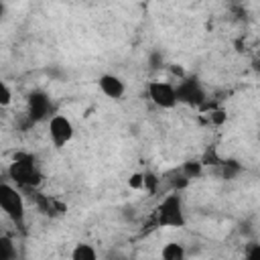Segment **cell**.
Segmentation results:
<instances>
[{
	"instance_id": "4",
	"label": "cell",
	"mask_w": 260,
	"mask_h": 260,
	"mask_svg": "<svg viewBox=\"0 0 260 260\" xmlns=\"http://www.w3.org/2000/svg\"><path fill=\"white\" fill-rule=\"evenodd\" d=\"M47 134L55 148H63L73 140L75 128H73V122L65 114H53L47 120Z\"/></svg>"
},
{
	"instance_id": "1",
	"label": "cell",
	"mask_w": 260,
	"mask_h": 260,
	"mask_svg": "<svg viewBox=\"0 0 260 260\" xmlns=\"http://www.w3.org/2000/svg\"><path fill=\"white\" fill-rule=\"evenodd\" d=\"M154 219L158 228H167V230H181L187 225L185 207H183V199L179 191H171L158 201Z\"/></svg>"
},
{
	"instance_id": "3",
	"label": "cell",
	"mask_w": 260,
	"mask_h": 260,
	"mask_svg": "<svg viewBox=\"0 0 260 260\" xmlns=\"http://www.w3.org/2000/svg\"><path fill=\"white\" fill-rule=\"evenodd\" d=\"M146 93H148V100L160 110H173L179 104L177 85H173L165 79H152L146 85Z\"/></svg>"
},
{
	"instance_id": "14",
	"label": "cell",
	"mask_w": 260,
	"mask_h": 260,
	"mask_svg": "<svg viewBox=\"0 0 260 260\" xmlns=\"http://www.w3.org/2000/svg\"><path fill=\"white\" fill-rule=\"evenodd\" d=\"M12 100H14L12 87H10L6 81H2V83H0V106H2V108H8V106L12 104Z\"/></svg>"
},
{
	"instance_id": "16",
	"label": "cell",
	"mask_w": 260,
	"mask_h": 260,
	"mask_svg": "<svg viewBox=\"0 0 260 260\" xmlns=\"http://www.w3.org/2000/svg\"><path fill=\"white\" fill-rule=\"evenodd\" d=\"M244 260H260V242H254V244L246 250Z\"/></svg>"
},
{
	"instance_id": "7",
	"label": "cell",
	"mask_w": 260,
	"mask_h": 260,
	"mask_svg": "<svg viewBox=\"0 0 260 260\" xmlns=\"http://www.w3.org/2000/svg\"><path fill=\"white\" fill-rule=\"evenodd\" d=\"M98 87L110 100H122L124 93H126V83L116 73H104V75H100L98 77Z\"/></svg>"
},
{
	"instance_id": "17",
	"label": "cell",
	"mask_w": 260,
	"mask_h": 260,
	"mask_svg": "<svg viewBox=\"0 0 260 260\" xmlns=\"http://www.w3.org/2000/svg\"><path fill=\"white\" fill-rule=\"evenodd\" d=\"M225 118H228V114H225L223 110H213V112H209V122H213V124H223Z\"/></svg>"
},
{
	"instance_id": "9",
	"label": "cell",
	"mask_w": 260,
	"mask_h": 260,
	"mask_svg": "<svg viewBox=\"0 0 260 260\" xmlns=\"http://www.w3.org/2000/svg\"><path fill=\"white\" fill-rule=\"evenodd\" d=\"M160 260H187V250L181 242L171 240L160 250Z\"/></svg>"
},
{
	"instance_id": "15",
	"label": "cell",
	"mask_w": 260,
	"mask_h": 260,
	"mask_svg": "<svg viewBox=\"0 0 260 260\" xmlns=\"http://www.w3.org/2000/svg\"><path fill=\"white\" fill-rule=\"evenodd\" d=\"M128 187H130L132 191H142V189H144V171L130 173V177H128Z\"/></svg>"
},
{
	"instance_id": "8",
	"label": "cell",
	"mask_w": 260,
	"mask_h": 260,
	"mask_svg": "<svg viewBox=\"0 0 260 260\" xmlns=\"http://www.w3.org/2000/svg\"><path fill=\"white\" fill-rule=\"evenodd\" d=\"M28 110H30V118L32 120H43L49 116V110H51V100L41 93V91H35L30 98H28Z\"/></svg>"
},
{
	"instance_id": "11",
	"label": "cell",
	"mask_w": 260,
	"mask_h": 260,
	"mask_svg": "<svg viewBox=\"0 0 260 260\" xmlns=\"http://www.w3.org/2000/svg\"><path fill=\"white\" fill-rule=\"evenodd\" d=\"M181 175H183L187 181L199 179V177L203 175V162H199V160H187V162H183Z\"/></svg>"
},
{
	"instance_id": "13",
	"label": "cell",
	"mask_w": 260,
	"mask_h": 260,
	"mask_svg": "<svg viewBox=\"0 0 260 260\" xmlns=\"http://www.w3.org/2000/svg\"><path fill=\"white\" fill-rule=\"evenodd\" d=\"M158 187H160V179L156 177V173L144 171V189L142 191H146L148 195H154L158 191Z\"/></svg>"
},
{
	"instance_id": "12",
	"label": "cell",
	"mask_w": 260,
	"mask_h": 260,
	"mask_svg": "<svg viewBox=\"0 0 260 260\" xmlns=\"http://www.w3.org/2000/svg\"><path fill=\"white\" fill-rule=\"evenodd\" d=\"M0 258L2 260H16V248L8 236L0 238Z\"/></svg>"
},
{
	"instance_id": "5",
	"label": "cell",
	"mask_w": 260,
	"mask_h": 260,
	"mask_svg": "<svg viewBox=\"0 0 260 260\" xmlns=\"http://www.w3.org/2000/svg\"><path fill=\"white\" fill-rule=\"evenodd\" d=\"M177 95H179V102L187 104V106H195L199 108L207 98H205V89L201 87V83L193 77H183L177 85Z\"/></svg>"
},
{
	"instance_id": "2",
	"label": "cell",
	"mask_w": 260,
	"mask_h": 260,
	"mask_svg": "<svg viewBox=\"0 0 260 260\" xmlns=\"http://www.w3.org/2000/svg\"><path fill=\"white\" fill-rule=\"evenodd\" d=\"M0 209L18 230L24 228L26 203H24V197L20 195V191L10 183H2L0 185Z\"/></svg>"
},
{
	"instance_id": "10",
	"label": "cell",
	"mask_w": 260,
	"mask_h": 260,
	"mask_svg": "<svg viewBox=\"0 0 260 260\" xmlns=\"http://www.w3.org/2000/svg\"><path fill=\"white\" fill-rule=\"evenodd\" d=\"M71 260H100V256H98V250L91 244L79 242L71 250Z\"/></svg>"
},
{
	"instance_id": "6",
	"label": "cell",
	"mask_w": 260,
	"mask_h": 260,
	"mask_svg": "<svg viewBox=\"0 0 260 260\" xmlns=\"http://www.w3.org/2000/svg\"><path fill=\"white\" fill-rule=\"evenodd\" d=\"M10 177L16 181V185H24V187H32L41 181V175H39V171L30 158L14 160L10 167Z\"/></svg>"
}]
</instances>
